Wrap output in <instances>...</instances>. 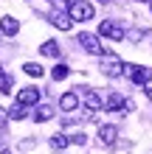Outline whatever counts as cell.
I'll use <instances>...</instances> for the list:
<instances>
[{
  "mask_svg": "<svg viewBox=\"0 0 152 154\" xmlns=\"http://www.w3.org/2000/svg\"><path fill=\"white\" fill-rule=\"evenodd\" d=\"M68 14H70L73 23H87V20L96 17V8H93V3H87V0H73V3L68 6Z\"/></svg>",
  "mask_w": 152,
  "mask_h": 154,
  "instance_id": "1",
  "label": "cell"
},
{
  "mask_svg": "<svg viewBox=\"0 0 152 154\" xmlns=\"http://www.w3.org/2000/svg\"><path fill=\"white\" fill-rule=\"evenodd\" d=\"M76 42L82 45V48L90 53V56H104V53H107V51H104V45L99 42V34H87V31H82V34L76 37Z\"/></svg>",
  "mask_w": 152,
  "mask_h": 154,
  "instance_id": "2",
  "label": "cell"
},
{
  "mask_svg": "<svg viewBox=\"0 0 152 154\" xmlns=\"http://www.w3.org/2000/svg\"><path fill=\"white\" fill-rule=\"evenodd\" d=\"M149 73H152V70L144 67V65H124V76H127L135 87H144L149 81Z\"/></svg>",
  "mask_w": 152,
  "mask_h": 154,
  "instance_id": "3",
  "label": "cell"
},
{
  "mask_svg": "<svg viewBox=\"0 0 152 154\" xmlns=\"http://www.w3.org/2000/svg\"><path fill=\"white\" fill-rule=\"evenodd\" d=\"M99 67H102L104 76H113V79L124 76V62H121L118 56H113V53H104V62H102Z\"/></svg>",
  "mask_w": 152,
  "mask_h": 154,
  "instance_id": "4",
  "label": "cell"
},
{
  "mask_svg": "<svg viewBox=\"0 0 152 154\" xmlns=\"http://www.w3.org/2000/svg\"><path fill=\"white\" fill-rule=\"evenodd\" d=\"M99 37H107V39H115V42H121L127 34H124V28L115 20H102L99 23Z\"/></svg>",
  "mask_w": 152,
  "mask_h": 154,
  "instance_id": "5",
  "label": "cell"
},
{
  "mask_svg": "<svg viewBox=\"0 0 152 154\" xmlns=\"http://www.w3.org/2000/svg\"><path fill=\"white\" fill-rule=\"evenodd\" d=\"M40 87H23L20 90V93H17V104H23V106H28V109H31V106H37L40 104Z\"/></svg>",
  "mask_w": 152,
  "mask_h": 154,
  "instance_id": "6",
  "label": "cell"
},
{
  "mask_svg": "<svg viewBox=\"0 0 152 154\" xmlns=\"http://www.w3.org/2000/svg\"><path fill=\"white\" fill-rule=\"evenodd\" d=\"M0 34H3V37H17V34H20V20L11 17V14L0 17Z\"/></svg>",
  "mask_w": 152,
  "mask_h": 154,
  "instance_id": "7",
  "label": "cell"
},
{
  "mask_svg": "<svg viewBox=\"0 0 152 154\" xmlns=\"http://www.w3.org/2000/svg\"><path fill=\"white\" fill-rule=\"evenodd\" d=\"M51 25L59 28V31H70V28H73V20H70L68 11H53L51 14Z\"/></svg>",
  "mask_w": 152,
  "mask_h": 154,
  "instance_id": "8",
  "label": "cell"
},
{
  "mask_svg": "<svg viewBox=\"0 0 152 154\" xmlns=\"http://www.w3.org/2000/svg\"><path fill=\"white\" fill-rule=\"evenodd\" d=\"M115 140H118V126L104 123L102 129H99V143H104V146H113Z\"/></svg>",
  "mask_w": 152,
  "mask_h": 154,
  "instance_id": "9",
  "label": "cell"
},
{
  "mask_svg": "<svg viewBox=\"0 0 152 154\" xmlns=\"http://www.w3.org/2000/svg\"><path fill=\"white\" fill-rule=\"evenodd\" d=\"M59 109L68 112V115L76 112V109H79V95H76V93H62V95H59Z\"/></svg>",
  "mask_w": 152,
  "mask_h": 154,
  "instance_id": "10",
  "label": "cell"
},
{
  "mask_svg": "<svg viewBox=\"0 0 152 154\" xmlns=\"http://www.w3.org/2000/svg\"><path fill=\"white\" fill-rule=\"evenodd\" d=\"M104 109H107V112H127V98L118 95V93H113V95L104 101Z\"/></svg>",
  "mask_w": 152,
  "mask_h": 154,
  "instance_id": "11",
  "label": "cell"
},
{
  "mask_svg": "<svg viewBox=\"0 0 152 154\" xmlns=\"http://www.w3.org/2000/svg\"><path fill=\"white\" fill-rule=\"evenodd\" d=\"M85 106L90 112H102L104 109V101L99 98V93H93V90H85Z\"/></svg>",
  "mask_w": 152,
  "mask_h": 154,
  "instance_id": "12",
  "label": "cell"
},
{
  "mask_svg": "<svg viewBox=\"0 0 152 154\" xmlns=\"http://www.w3.org/2000/svg\"><path fill=\"white\" fill-rule=\"evenodd\" d=\"M40 53H42V56L57 59V56H59V45H57V39H45V42L40 45Z\"/></svg>",
  "mask_w": 152,
  "mask_h": 154,
  "instance_id": "13",
  "label": "cell"
},
{
  "mask_svg": "<svg viewBox=\"0 0 152 154\" xmlns=\"http://www.w3.org/2000/svg\"><path fill=\"white\" fill-rule=\"evenodd\" d=\"M51 118H53V106L40 104V106H37V112H34V121H37V123H45V121H51Z\"/></svg>",
  "mask_w": 152,
  "mask_h": 154,
  "instance_id": "14",
  "label": "cell"
},
{
  "mask_svg": "<svg viewBox=\"0 0 152 154\" xmlns=\"http://www.w3.org/2000/svg\"><path fill=\"white\" fill-rule=\"evenodd\" d=\"M23 73L31 76V79H40V76H45V67L37 65V62H25V65H23Z\"/></svg>",
  "mask_w": 152,
  "mask_h": 154,
  "instance_id": "15",
  "label": "cell"
},
{
  "mask_svg": "<svg viewBox=\"0 0 152 154\" xmlns=\"http://www.w3.org/2000/svg\"><path fill=\"white\" fill-rule=\"evenodd\" d=\"M6 112H8V121H25V118H28V106L14 104L11 109H6Z\"/></svg>",
  "mask_w": 152,
  "mask_h": 154,
  "instance_id": "16",
  "label": "cell"
},
{
  "mask_svg": "<svg viewBox=\"0 0 152 154\" xmlns=\"http://www.w3.org/2000/svg\"><path fill=\"white\" fill-rule=\"evenodd\" d=\"M11 87H14V81H11V76L3 70V65H0V95H8L11 93Z\"/></svg>",
  "mask_w": 152,
  "mask_h": 154,
  "instance_id": "17",
  "label": "cell"
},
{
  "mask_svg": "<svg viewBox=\"0 0 152 154\" xmlns=\"http://www.w3.org/2000/svg\"><path fill=\"white\" fill-rule=\"evenodd\" d=\"M48 146L53 149V151H65L70 143H68V134H53V137L48 140Z\"/></svg>",
  "mask_w": 152,
  "mask_h": 154,
  "instance_id": "18",
  "label": "cell"
},
{
  "mask_svg": "<svg viewBox=\"0 0 152 154\" xmlns=\"http://www.w3.org/2000/svg\"><path fill=\"white\" fill-rule=\"evenodd\" d=\"M68 76H70V67L68 65H57V67L51 70V79L53 81H62V79H68Z\"/></svg>",
  "mask_w": 152,
  "mask_h": 154,
  "instance_id": "19",
  "label": "cell"
},
{
  "mask_svg": "<svg viewBox=\"0 0 152 154\" xmlns=\"http://www.w3.org/2000/svg\"><path fill=\"white\" fill-rule=\"evenodd\" d=\"M68 143H70V146H85V143H87V134H82V132L68 134Z\"/></svg>",
  "mask_w": 152,
  "mask_h": 154,
  "instance_id": "20",
  "label": "cell"
},
{
  "mask_svg": "<svg viewBox=\"0 0 152 154\" xmlns=\"http://www.w3.org/2000/svg\"><path fill=\"white\" fill-rule=\"evenodd\" d=\"M6 123H8V112L0 109V132H6Z\"/></svg>",
  "mask_w": 152,
  "mask_h": 154,
  "instance_id": "21",
  "label": "cell"
},
{
  "mask_svg": "<svg viewBox=\"0 0 152 154\" xmlns=\"http://www.w3.org/2000/svg\"><path fill=\"white\" fill-rule=\"evenodd\" d=\"M34 146H37V140H23V143H20V149H23V151H31Z\"/></svg>",
  "mask_w": 152,
  "mask_h": 154,
  "instance_id": "22",
  "label": "cell"
},
{
  "mask_svg": "<svg viewBox=\"0 0 152 154\" xmlns=\"http://www.w3.org/2000/svg\"><path fill=\"white\" fill-rule=\"evenodd\" d=\"M144 93H147V98L152 101V81H147V84H144Z\"/></svg>",
  "mask_w": 152,
  "mask_h": 154,
  "instance_id": "23",
  "label": "cell"
},
{
  "mask_svg": "<svg viewBox=\"0 0 152 154\" xmlns=\"http://www.w3.org/2000/svg\"><path fill=\"white\" fill-rule=\"evenodd\" d=\"M70 3H73V0H59V6H65V8H68Z\"/></svg>",
  "mask_w": 152,
  "mask_h": 154,
  "instance_id": "24",
  "label": "cell"
},
{
  "mask_svg": "<svg viewBox=\"0 0 152 154\" xmlns=\"http://www.w3.org/2000/svg\"><path fill=\"white\" fill-rule=\"evenodd\" d=\"M0 154H11V151H8V149H0Z\"/></svg>",
  "mask_w": 152,
  "mask_h": 154,
  "instance_id": "25",
  "label": "cell"
},
{
  "mask_svg": "<svg viewBox=\"0 0 152 154\" xmlns=\"http://www.w3.org/2000/svg\"><path fill=\"white\" fill-rule=\"evenodd\" d=\"M99 3H110V0H99Z\"/></svg>",
  "mask_w": 152,
  "mask_h": 154,
  "instance_id": "26",
  "label": "cell"
},
{
  "mask_svg": "<svg viewBox=\"0 0 152 154\" xmlns=\"http://www.w3.org/2000/svg\"><path fill=\"white\" fill-rule=\"evenodd\" d=\"M149 11H152V0H149Z\"/></svg>",
  "mask_w": 152,
  "mask_h": 154,
  "instance_id": "27",
  "label": "cell"
},
{
  "mask_svg": "<svg viewBox=\"0 0 152 154\" xmlns=\"http://www.w3.org/2000/svg\"><path fill=\"white\" fill-rule=\"evenodd\" d=\"M141 3H149V0H141Z\"/></svg>",
  "mask_w": 152,
  "mask_h": 154,
  "instance_id": "28",
  "label": "cell"
}]
</instances>
